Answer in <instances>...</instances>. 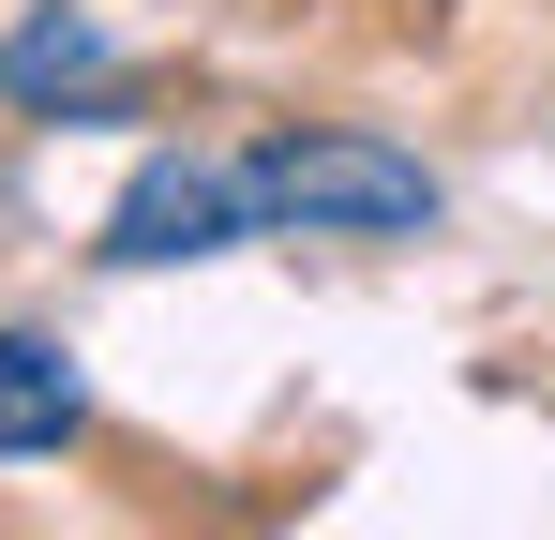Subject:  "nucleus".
Wrapping results in <instances>:
<instances>
[{"instance_id":"7ed1b4c3","label":"nucleus","mask_w":555,"mask_h":540,"mask_svg":"<svg viewBox=\"0 0 555 540\" xmlns=\"http://www.w3.org/2000/svg\"><path fill=\"white\" fill-rule=\"evenodd\" d=\"M0 105H61V120H120V46H105L91 15H15L0 30Z\"/></svg>"},{"instance_id":"20e7f679","label":"nucleus","mask_w":555,"mask_h":540,"mask_svg":"<svg viewBox=\"0 0 555 540\" xmlns=\"http://www.w3.org/2000/svg\"><path fill=\"white\" fill-rule=\"evenodd\" d=\"M91 436V390H76V360L46 346V331H0V465H30V450H76Z\"/></svg>"},{"instance_id":"f03ea898","label":"nucleus","mask_w":555,"mask_h":540,"mask_svg":"<svg viewBox=\"0 0 555 540\" xmlns=\"http://www.w3.org/2000/svg\"><path fill=\"white\" fill-rule=\"evenodd\" d=\"M241 241H256V195L210 151H151L120 180V210H105V256L120 270H195V256H241Z\"/></svg>"},{"instance_id":"f257e3e1","label":"nucleus","mask_w":555,"mask_h":540,"mask_svg":"<svg viewBox=\"0 0 555 540\" xmlns=\"http://www.w3.org/2000/svg\"><path fill=\"white\" fill-rule=\"evenodd\" d=\"M241 195H256V226H300V241H421L436 226V166L421 151H390V136H300V120L241 166Z\"/></svg>"}]
</instances>
